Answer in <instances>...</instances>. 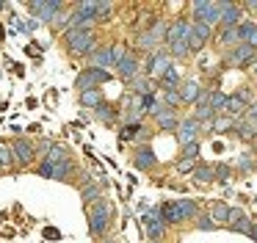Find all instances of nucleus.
Here are the masks:
<instances>
[{"mask_svg":"<svg viewBox=\"0 0 257 243\" xmlns=\"http://www.w3.org/2000/svg\"><path fill=\"white\" fill-rule=\"evenodd\" d=\"M116 69H119V77H124V80H133V77H139V72H141L139 55L127 50V55H124V58L116 64Z\"/></svg>","mask_w":257,"mask_h":243,"instance_id":"nucleus-18","label":"nucleus"},{"mask_svg":"<svg viewBox=\"0 0 257 243\" xmlns=\"http://www.w3.org/2000/svg\"><path fill=\"white\" fill-rule=\"evenodd\" d=\"M166 22H155L152 28H147V31L139 33V42H136V47L141 50V53H158V44L166 39Z\"/></svg>","mask_w":257,"mask_h":243,"instance_id":"nucleus-4","label":"nucleus"},{"mask_svg":"<svg viewBox=\"0 0 257 243\" xmlns=\"http://www.w3.org/2000/svg\"><path fill=\"white\" fill-rule=\"evenodd\" d=\"M254 58H257V55H254V50H251L249 44H235V47L227 53V64L235 66V69H243V66H249Z\"/></svg>","mask_w":257,"mask_h":243,"instance_id":"nucleus-11","label":"nucleus"},{"mask_svg":"<svg viewBox=\"0 0 257 243\" xmlns=\"http://www.w3.org/2000/svg\"><path fill=\"white\" fill-rule=\"evenodd\" d=\"M80 199H83L86 204H94L97 199H102V188H100V182H94V180H89V177H86V185L80 188Z\"/></svg>","mask_w":257,"mask_h":243,"instance_id":"nucleus-22","label":"nucleus"},{"mask_svg":"<svg viewBox=\"0 0 257 243\" xmlns=\"http://www.w3.org/2000/svg\"><path fill=\"white\" fill-rule=\"evenodd\" d=\"M216 226H218V224H216V221H213L207 213H199V215H196V229L210 232V229H216Z\"/></svg>","mask_w":257,"mask_h":243,"instance_id":"nucleus-40","label":"nucleus"},{"mask_svg":"<svg viewBox=\"0 0 257 243\" xmlns=\"http://www.w3.org/2000/svg\"><path fill=\"white\" fill-rule=\"evenodd\" d=\"M249 69H251V75L257 77V58H254V61H251V64H249Z\"/></svg>","mask_w":257,"mask_h":243,"instance_id":"nucleus-49","label":"nucleus"},{"mask_svg":"<svg viewBox=\"0 0 257 243\" xmlns=\"http://www.w3.org/2000/svg\"><path fill=\"white\" fill-rule=\"evenodd\" d=\"M166 53L172 55V58H185V55H191L188 53V42H172Z\"/></svg>","mask_w":257,"mask_h":243,"instance_id":"nucleus-38","label":"nucleus"},{"mask_svg":"<svg viewBox=\"0 0 257 243\" xmlns=\"http://www.w3.org/2000/svg\"><path fill=\"white\" fill-rule=\"evenodd\" d=\"M12 158H14V163L28 166L31 160L36 158V147L28 141V138H17V141L12 144Z\"/></svg>","mask_w":257,"mask_h":243,"instance_id":"nucleus-14","label":"nucleus"},{"mask_svg":"<svg viewBox=\"0 0 257 243\" xmlns=\"http://www.w3.org/2000/svg\"><path fill=\"white\" fill-rule=\"evenodd\" d=\"M72 177H75L72 158L61 160V163H53V177H50V180H72Z\"/></svg>","mask_w":257,"mask_h":243,"instance_id":"nucleus-23","label":"nucleus"},{"mask_svg":"<svg viewBox=\"0 0 257 243\" xmlns=\"http://www.w3.org/2000/svg\"><path fill=\"white\" fill-rule=\"evenodd\" d=\"M180 99H183V105H196L199 102V97H202V91H205V88H202V83L196 80V77H188V80H183L180 83Z\"/></svg>","mask_w":257,"mask_h":243,"instance_id":"nucleus-15","label":"nucleus"},{"mask_svg":"<svg viewBox=\"0 0 257 243\" xmlns=\"http://www.w3.org/2000/svg\"><path fill=\"white\" fill-rule=\"evenodd\" d=\"M227 226L232 232H240V235H249L251 232V218L238 207H229V215H227Z\"/></svg>","mask_w":257,"mask_h":243,"instance_id":"nucleus-16","label":"nucleus"},{"mask_svg":"<svg viewBox=\"0 0 257 243\" xmlns=\"http://www.w3.org/2000/svg\"><path fill=\"white\" fill-rule=\"evenodd\" d=\"M249 11H257V0H249Z\"/></svg>","mask_w":257,"mask_h":243,"instance_id":"nucleus-50","label":"nucleus"},{"mask_svg":"<svg viewBox=\"0 0 257 243\" xmlns=\"http://www.w3.org/2000/svg\"><path fill=\"white\" fill-rule=\"evenodd\" d=\"M232 125H235V122L229 119V116H221V113H218L216 119L210 122V130H213V133H229V130H232Z\"/></svg>","mask_w":257,"mask_h":243,"instance_id":"nucleus-33","label":"nucleus"},{"mask_svg":"<svg viewBox=\"0 0 257 243\" xmlns=\"http://www.w3.org/2000/svg\"><path fill=\"white\" fill-rule=\"evenodd\" d=\"M163 105H166V108H172V110H177L180 105H183L177 88H169V91H163Z\"/></svg>","mask_w":257,"mask_h":243,"instance_id":"nucleus-34","label":"nucleus"},{"mask_svg":"<svg viewBox=\"0 0 257 243\" xmlns=\"http://www.w3.org/2000/svg\"><path fill=\"white\" fill-rule=\"evenodd\" d=\"M69 158V155H67V149H64L61 147V144H53V149H50V152H47V163H61V160H67Z\"/></svg>","mask_w":257,"mask_h":243,"instance_id":"nucleus-37","label":"nucleus"},{"mask_svg":"<svg viewBox=\"0 0 257 243\" xmlns=\"http://www.w3.org/2000/svg\"><path fill=\"white\" fill-rule=\"evenodd\" d=\"M199 136H202V125L194 119V116H188V119H180V125H177V141L183 144V147L199 141Z\"/></svg>","mask_w":257,"mask_h":243,"instance_id":"nucleus-10","label":"nucleus"},{"mask_svg":"<svg viewBox=\"0 0 257 243\" xmlns=\"http://www.w3.org/2000/svg\"><path fill=\"white\" fill-rule=\"evenodd\" d=\"M169 66H172V55L163 53V50H158V53H152L150 61H147V75H150V77H158V80H161V77L166 75Z\"/></svg>","mask_w":257,"mask_h":243,"instance_id":"nucleus-13","label":"nucleus"},{"mask_svg":"<svg viewBox=\"0 0 257 243\" xmlns=\"http://www.w3.org/2000/svg\"><path fill=\"white\" fill-rule=\"evenodd\" d=\"M163 224H183L188 218H196L199 215V202L194 199H180V202H166L161 207Z\"/></svg>","mask_w":257,"mask_h":243,"instance_id":"nucleus-1","label":"nucleus"},{"mask_svg":"<svg viewBox=\"0 0 257 243\" xmlns=\"http://www.w3.org/2000/svg\"><path fill=\"white\" fill-rule=\"evenodd\" d=\"M28 9H31V14H34V20H39V22H53L58 14H61L64 0H31Z\"/></svg>","mask_w":257,"mask_h":243,"instance_id":"nucleus-6","label":"nucleus"},{"mask_svg":"<svg viewBox=\"0 0 257 243\" xmlns=\"http://www.w3.org/2000/svg\"><path fill=\"white\" fill-rule=\"evenodd\" d=\"M144 232L150 240H161L163 232H166V224H163V215H161V207H152L144 213Z\"/></svg>","mask_w":257,"mask_h":243,"instance_id":"nucleus-7","label":"nucleus"},{"mask_svg":"<svg viewBox=\"0 0 257 243\" xmlns=\"http://www.w3.org/2000/svg\"><path fill=\"white\" fill-rule=\"evenodd\" d=\"M210 215L213 221H216V224H227V215H229V207L224 202H213V207H210Z\"/></svg>","mask_w":257,"mask_h":243,"instance_id":"nucleus-30","label":"nucleus"},{"mask_svg":"<svg viewBox=\"0 0 257 243\" xmlns=\"http://www.w3.org/2000/svg\"><path fill=\"white\" fill-rule=\"evenodd\" d=\"M100 243H116V240H113V237H105V240H100Z\"/></svg>","mask_w":257,"mask_h":243,"instance_id":"nucleus-51","label":"nucleus"},{"mask_svg":"<svg viewBox=\"0 0 257 243\" xmlns=\"http://www.w3.org/2000/svg\"><path fill=\"white\" fill-rule=\"evenodd\" d=\"M210 36H213V28H207V25H202V22H194L191 25V36H188V53H202L205 50V44L210 42Z\"/></svg>","mask_w":257,"mask_h":243,"instance_id":"nucleus-9","label":"nucleus"},{"mask_svg":"<svg viewBox=\"0 0 257 243\" xmlns=\"http://www.w3.org/2000/svg\"><path fill=\"white\" fill-rule=\"evenodd\" d=\"M221 6V20H218V25L221 28H238L240 22H243V9H240L238 3H229V0H224Z\"/></svg>","mask_w":257,"mask_h":243,"instance_id":"nucleus-12","label":"nucleus"},{"mask_svg":"<svg viewBox=\"0 0 257 243\" xmlns=\"http://www.w3.org/2000/svg\"><path fill=\"white\" fill-rule=\"evenodd\" d=\"M180 83H183V80H180V69H177V66H169V69H166V75H163L161 77V86L163 88H166V91H169V88H180Z\"/></svg>","mask_w":257,"mask_h":243,"instance_id":"nucleus-29","label":"nucleus"},{"mask_svg":"<svg viewBox=\"0 0 257 243\" xmlns=\"http://www.w3.org/2000/svg\"><path fill=\"white\" fill-rule=\"evenodd\" d=\"M100 102H102L100 88H86V91H80V105H83V108H97Z\"/></svg>","mask_w":257,"mask_h":243,"instance_id":"nucleus-28","label":"nucleus"},{"mask_svg":"<svg viewBox=\"0 0 257 243\" xmlns=\"http://www.w3.org/2000/svg\"><path fill=\"white\" fill-rule=\"evenodd\" d=\"M218 44L227 50H232L235 44H240V36H238V28H221V33H218Z\"/></svg>","mask_w":257,"mask_h":243,"instance_id":"nucleus-27","label":"nucleus"},{"mask_svg":"<svg viewBox=\"0 0 257 243\" xmlns=\"http://www.w3.org/2000/svg\"><path fill=\"white\" fill-rule=\"evenodd\" d=\"M89 58H91V66H94V69H111V66H116V64H113L111 47H97Z\"/></svg>","mask_w":257,"mask_h":243,"instance_id":"nucleus-21","label":"nucleus"},{"mask_svg":"<svg viewBox=\"0 0 257 243\" xmlns=\"http://www.w3.org/2000/svg\"><path fill=\"white\" fill-rule=\"evenodd\" d=\"M232 133H238V138H246V141H251V138L257 136V122H249V119H240L232 125Z\"/></svg>","mask_w":257,"mask_h":243,"instance_id":"nucleus-25","label":"nucleus"},{"mask_svg":"<svg viewBox=\"0 0 257 243\" xmlns=\"http://www.w3.org/2000/svg\"><path fill=\"white\" fill-rule=\"evenodd\" d=\"M133 163H136V169H139V171H152V169H155L158 158H155V152H152V147H141L139 152H136Z\"/></svg>","mask_w":257,"mask_h":243,"instance_id":"nucleus-20","label":"nucleus"},{"mask_svg":"<svg viewBox=\"0 0 257 243\" xmlns=\"http://www.w3.org/2000/svg\"><path fill=\"white\" fill-rule=\"evenodd\" d=\"M50 149H53V141H42V144H39V149H36V155H42V160H45Z\"/></svg>","mask_w":257,"mask_h":243,"instance_id":"nucleus-46","label":"nucleus"},{"mask_svg":"<svg viewBox=\"0 0 257 243\" xmlns=\"http://www.w3.org/2000/svg\"><path fill=\"white\" fill-rule=\"evenodd\" d=\"M235 166H238V169L240 171H251V169H254V163H251V155H238V160H235Z\"/></svg>","mask_w":257,"mask_h":243,"instance_id":"nucleus-42","label":"nucleus"},{"mask_svg":"<svg viewBox=\"0 0 257 243\" xmlns=\"http://www.w3.org/2000/svg\"><path fill=\"white\" fill-rule=\"evenodd\" d=\"M139 133H141V125H124L119 130V138L122 141H133V138H139Z\"/></svg>","mask_w":257,"mask_h":243,"instance_id":"nucleus-41","label":"nucleus"},{"mask_svg":"<svg viewBox=\"0 0 257 243\" xmlns=\"http://www.w3.org/2000/svg\"><path fill=\"white\" fill-rule=\"evenodd\" d=\"M150 243H163V240H150Z\"/></svg>","mask_w":257,"mask_h":243,"instance_id":"nucleus-52","label":"nucleus"},{"mask_svg":"<svg viewBox=\"0 0 257 243\" xmlns=\"http://www.w3.org/2000/svg\"><path fill=\"white\" fill-rule=\"evenodd\" d=\"M111 80V72L108 69H94V66H91V69H83L78 75V88L80 91H86V88H97V86H102V83H108Z\"/></svg>","mask_w":257,"mask_h":243,"instance_id":"nucleus-8","label":"nucleus"},{"mask_svg":"<svg viewBox=\"0 0 257 243\" xmlns=\"http://www.w3.org/2000/svg\"><path fill=\"white\" fill-rule=\"evenodd\" d=\"M113 14V6L108 0H97V11H94V22H102Z\"/></svg>","mask_w":257,"mask_h":243,"instance_id":"nucleus-36","label":"nucleus"},{"mask_svg":"<svg viewBox=\"0 0 257 243\" xmlns=\"http://www.w3.org/2000/svg\"><path fill=\"white\" fill-rule=\"evenodd\" d=\"M207 105H210L216 113H221L224 105H227V94L224 91H207Z\"/></svg>","mask_w":257,"mask_h":243,"instance_id":"nucleus-31","label":"nucleus"},{"mask_svg":"<svg viewBox=\"0 0 257 243\" xmlns=\"http://www.w3.org/2000/svg\"><path fill=\"white\" fill-rule=\"evenodd\" d=\"M213 177H216L218 182H229V180H232V166L216 163V166H213Z\"/></svg>","mask_w":257,"mask_h":243,"instance_id":"nucleus-35","label":"nucleus"},{"mask_svg":"<svg viewBox=\"0 0 257 243\" xmlns=\"http://www.w3.org/2000/svg\"><path fill=\"white\" fill-rule=\"evenodd\" d=\"M14 158H12V147H6V144H0V171L12 169Z\"/></svg>","mask_w":257,"mask_h":243,"instance_id":"nucleus-39","label":"nucleus"},{"mask_svg":"<svg viewBox=\"0 0 257 243\" xmlns=\"http://www.w3.org/2000/svg\"><path fill=\"white\" fill-rule=\"evenodd\" d=\"M36 174H39V177H53V163H47V160H42V163L36 166Z\"/></svg>","mask_w":257,"mask_h":243,"instance_id":"nucleus-45","label":"nucleus"},{"mask_svg":"<svg viewBox=\"0 0 257 243\" xmlns=\"http://www.w3.org/2000/svg\"><path fill=\"white\" fill-rule=\"evenodd\" d=\"M64 39H67L69 53L72 55H91L97 50V39H94V31H91V28H75V31H67Z\"/></svg>","mask_w":257,"mask_h":243,"instance_id":"nucleus-3","label":"nucleus"},{"mask_svg":"<svg viewBox=\"0 0 257 243\" xmlns=\"http://www.w3.org/2000/svg\"><path fill=\"white\" fill-rule=\"evenodd\" d=\"M191 14H194V22H202V25L213 28L221 20V6L213 3V0H196V3L191 6Z\"/></svg>","mask_w":257,"mask_h":243,"instance_id":"nucleus-5","label":"nucleus"},{"mask_svg":"<svg viewBox=\"0 0 257 243\" xmlns=\"http://www.w3.org/2000/svg\"><path fill=\"white\" fill-rule=\"evenodd\" d=\"M238 36H240V44H249L251 50H257V22L243 20L238 25Z\"/></svg>","mask_w":257,"mask_h":243,"instance_id":"nucleus-19","label":"nucleus"},{"mask_svg":"<svg viewBox=\"0 0 257 243\" xmlns=\"http://www.w3.org/2000/svg\"><path fill=\"white\" fill-rule=\"evenodd\" d=\"M111 215H113V210H111V202H108L105 196L102 199H97L94 204H89V232L94 237H102L108 232V224H111Z\"/></svg>","mask_w":257,"mask_h":243,"instance_id":"nucleus-2","label":"nucleus"},{"mask_svg":"<svg viewBox=\"0 0 257 243\" xmlns=\"http://www.w3.org/2000/svg\"><path fill=\"white\" fill-rule=\"evenodd\" d=\"M249 235H251V237H254V240H257V221H251V232H249Z\"/></svg>","mask_w":257,"mask_h":243,"instance_id":"nucleus-48","label":"nucleus"},{"mask_svg":"<svg viewBox=\"0 0 257 243\" xmlns=\"http://www.w3.org/2000/svg\"><path fill=\"white\" fill-rule=\"evenodd\" d=\"M216 177H213V166H196L194 169V182H199V185H207V182H213Z\"/></svg>","mask_w":257,"mask_h":243,"instance_id":"nucleus-32","label":"nucleus"},{"mask_svg":"<svg viewBox=\"0 0 257 243\" xmlns=\"http://www.w3.org/2000/svg\"><path fill=\"white\" fill-rule=\"evenodd\" d=\"M191 25H194V22H188V20H174L172 25L166 28V44H172V42H188Z\"/></svg>","mask_w":257,"mask_h":243,"instance_id":"nucleus-17","label":"nucleus"},{"mask_svg":"<svg viewBox=\"0 0 257 243\" xmlns=\"http://www.w3.org/2000/svg\"><path fill=\"white\" fill-rule=\"evenodd\" d=\"M94 116L100 122H105V125H113V122H116V108H113L111 102H105V99H102V102L94 108Z\"/></svg>","mask_w":257,"mask_h":243,"instance_id":"nucleus-26","label":"nucleus"},{"mask_svg":"<svg viewBox=\"0 0 257 243\" xmlns=\"http://www.w3.org/2000/svg\"><path fill=\"white\" fill-rule=\"evenodd\" d=\"M155 122H158V127H161V130H177V125H180L177 113H174L172 108H163L161 113L155 116Z\"/></svg>","mask_w":257,"mask_h":243,"instance_id":"nucleus-24","label":"nucleus"},{"mask_svg":"<svg viewBox=\"0 0 257 243\" xmlns=\"http://www.w3.org/2000/svg\"><path fill=\"white\" fill-rule=\"evenodd\" d=\"M243 119H249V122H257V102H251L249 108H246V116Z\"/></svg>","mask_w":257,"mask_h":243,"instance_id":"nucleus-47","label":"nucleus"},{"mask_svg":"<svg viewBox=\"0 0 257 243\" xmlns=\"http://www.w3.org/2000/svg\"><path fill=\"white\" fill-rule=\"evenodd\" d=\"M194 169H196V160H188V158H183V160L177 163V171H180V174H188V171H194Z\"/></svg>","mask_w":257,"mask_h":243,"instance_id":"nucleus-44","label":"nucleus"},{"mask_svg":"<svg viewBox=\"0 0 257 243\" xmlns=\"http://www.w3.org/2000/svg\"><path fill=\"white\" fill-rule=\"evenodd\" d=\"M183 158H188V160H196V158H199V141L183 147Z\"/></svg>","mask_w":257,"mask_h":243,"instance_id":"nucleus-43","label":"nucleus"}]
</instances>
